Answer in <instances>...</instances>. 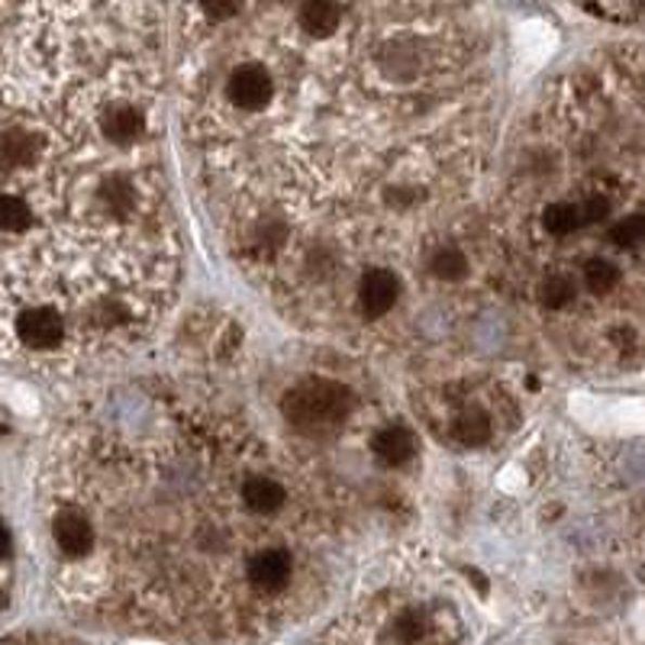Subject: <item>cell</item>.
I'll list each match as a JSON object with an SVG mask.
<instances>
[{"label":"cell","instance_id":"6da1fadb","mask_svg":"<svg viewBox=\"0 0 645 645\" xmlns=\"http://www.w3.org/2000/svg\"><path fill=\"white\" fill-rule=\"evenodd\" d=\"M349 407V390L330 382H317V385L297 387L284 397V413L287 420L300 423V426H313V423H326L343 416Z\"/></svg>","mask_w":645,"mask_h":645},{"label":"cell","instance_id":"7a4b0ae2","mask_svg":"<svg viewBox=\"0 0 645 645\" xmlns=\"http://www.w3.org/2000/svg\"><path fill=\"white\" fill-rule=\"evenodd\" d=\"M13 336L29 352H55L68 336V320L52 307H23L13 317Z\"/></svg>","mask_w":645,"mask_h":645},{"label":"cell","instance_id":"3957f363","mask_svg":"<svg viewBox=\"0 0 645 645\" xmlns=\"http://www.w3.org/2000/svg\"><path fill=\"white\" fill-rule=\"evenodd\" d=\"M227 94L236 107L243 111H265L268 101L274 98V78L261 62H243L230 81H227Z\"/></svg>","mask_w":645,"mask_h":645},{"label":"cell","instance_id":"277c9868","mask_svg":"<svg viewBox=\"0 0 645 645\" xmlns=\"http://www.w3.org/2000/svg\"><path fill=\"white\" fill-rule=\"evenodd\" d=\"M246 581L258 594H284L291 584V555L278 545H265L246 565Z\"/></svg>","mask_w":645,"mask_h":645},{"label":"cell","instance_id":"5b68a950","mask_svg":"<svg viewBox=\"0 0 645 645\" xmlns=\"http://www.w3.org/2000/svg\"><path fill=\"white\" fill-rule=\"evenodd\" d=\"M101 132L111 145L117 149H129L136 145L145 132H149V117L145 107L129 104V101H117L111 107L101 111Z\"/></svg>","mask_w":645,"mask_h":645},{"label":"cell","instance_id":"8992f818","mask_svg":"<svg viewBox=\"0 0 645 645\" xmlns=\"http://www.w3.org/2000/svg\"><path fill=\"white\" fill-rule=\"evenodd\" d=\"M52 539H55L59 552H65L68 558H81L94 549L98 529H94L91 516H85L81 511H62L52 519Z\"/></svg>","mask_w":645,"mask_h":645},{"label":"cell","instance_id":"52a82bcc","mask_svg":"<svg viewBox=\"0 0 645 645\" xmlns=\"http://www.w3.org/2000/svg\"><path fill=\"white\" fill-rule=\"evenodd\" d=\"M400 297V281L387 268H369L359 284V304L369 317H385Z\"/></svg>","mask_w":645,"mask_h":645},{"label":"cell","instance_id":"ba28073f","mask_svg":"<svg viewBox=\"0 0 645 645\" xmlns=\"http://www.w3.org/2000/svg\"><path fill=\"white\" fill-rule=\"evenodd\" d=\"M243 504L246 511L256 516H274L284 511L287 504V491L281 481L268 478V475H253L243 481Z\"/></svg>","mask_w":645,"mask_h":645},{"label":"cell","instance_id":"9c48e42d","mask_svg":"<svg viewBox=\"0 0 645 645\" xmlns=\"http://www.w3.org/2000/svg\"><path fill=\"white\" fill-rule=\"evenodd\" d=\"M297 23L307 36L313 39H330L336 36V29L343 26V7L339 3H330V0H310L300 7L297 13Z\"/></svg>","mask_w":645,"mask_h":645},{"label":"cell","instance_id":"30bf717a","mask_svg":"<svg viewBox=\"0 0 645 645\" xmlns=\"http://www.w3.org/2000/svg\"><path fill=\"white\" fill-rule=\"evenodd\" d=\"M413 452H416V442H413V436H410L407 429H400V426H390V429L375 436V455H378L385 465H403V462L413 459Z\"/></svg>","mask_w":645,"mask_h":645},{"label":"cell","instance_id":"8fae6325","mask_svg":"<svg viewBox=\"0 0 645 645\" xmlns=\"http://www.w3.org/2000/svg\"><path fill=\"white\" fill-rule=\"evenodd\" d=\"M36 214L29 210L26 201L13 197V194H0V233L3 236H26L33 233Z\"/></svg>","mask_w":645,"mask_h":645},{"label":"cell","instance_id":"7c38bea8","mask_svg":"<svg viewBox=\"0 0 645 645\" xmlns=\"http://www.w3.org/2000/svg\"><path fill=\"white\" fill-rule=\"evenodd\" d=\"M581 223H584V220H581V210L571 207V204H552V207L542 214V227H545V233H552V236H568V233H575Z\"/></svg>","mask_w":645,"mask_h":645},{"label":"cell","instance_id":"4fadbf2b","mask_svg":"<svg viewBox=\"0 0 645 645\" xmlns=\"http://www.w3.org/2000/svg\"><path fill=\"white\" fill-rule=\"evenodd\" d=\"M584 284L594 294H610L620 284V268L614 261H607V258H591L584 265Z\"/></svg>","mask_w":645,"mask_h":645},{"label":"cell","instance_id":"5bb4252c","mask_svg":"<svg viewBox=\"0 0 645 645\" xmlns=\"http://www.w3.org/2000/svg\"><path fill=\"white\" fill-rule=\"evenodd\" d=\"M455 439H462L465 446H481V442H488V439H491V420H488L485 413H478V410L462 413V416L455 420Z\"/></svg>","mask_w":645,"mask_h":645},{"label":"cell","instance_id":"9a60e30c","mask_svg":"<svg viewBox=\"0 0 645 645\" xmlns=\"http://www.w3.org/2000/svg\"><path fill=\"white\" fill-rule=\"evenodd\" d=\"M539 297H542V304H545L549 310H565V307L575 300V284H571L568 278H549V281L542 284Z\"/></svg>","mask_w":645,"mask_h":645},{"label":"cell","instance_id":"2e32d148","mask_svg":"<svg viewBox=\"0 0 645 645\" xmlns=\"http://www.w3.org/2000/svg\"><path fill=\"white\" fill-rule=\"evenodd\" d=\"M433 271H436V278H442V281H462V278L468 274V258L462 256L459 249H446V253L436 256Z\"/></svg>","mask_w":645,"mask_h":645},{"label":"cell","instance_id":"e0dca14e","mask_svg":"<svg viewBox=\"0 0 645 645\" xmlns=\"http://www.w3.org/2000/svg\"><path fill=\"white\" fill-rule=\"evenodd\" d=\"M610 240H614L617 246H636V243H643L645 217H627L623 223H617V227H614Z\"/></svg>","mask_w":645,"mask_h":645},{"label":"cell","instance_id":"ac0fdd59","mask_svg":"<svg viewBox=\"0 0 645 645\" xmlns=\"http://www.w3.org/2000/svg\"><path fill=\"white\" fill-rule=\"evenodd\" d=\"M607 214H610V204H607L604 197H594V201H591V204L584 207L581 220H584V223H597V220H604Z\"/></svg>","mask_w":645,"mask_h":645},{"label":"cell","instance_id":"d6986e66","mask_svg":"<svg viewBox=\"0 0 645 645\" xmlns=\"http://www.w3.org/2000/svg\"><path fill=\"white\" fill-rule=\"evenodd\" d=\"M204 13L210 20H230V16H240V7L236 3H207Z\"/></svg>","mask_w":645,"mask_h":645}]
</instances>
